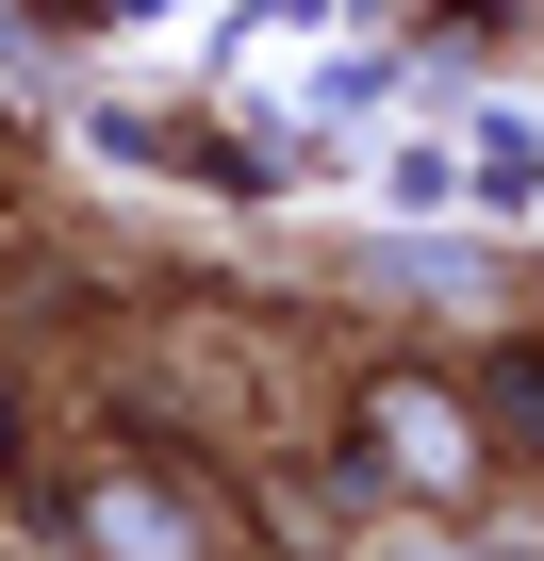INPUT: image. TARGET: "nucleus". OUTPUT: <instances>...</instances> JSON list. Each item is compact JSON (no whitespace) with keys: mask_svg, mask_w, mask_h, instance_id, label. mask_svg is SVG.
Segmentation results:
<instances>
[{"mask_svg":"<svg viewBox=\"0 0 544 561\" xmlns=\"http://www.w3.org/2000/svg\"><path fill=\"white\" fill-rule=\"evenodd\" d=\"M495 413H511V430L544 446V347H495Z\"/></svg>","mask_w":544,"mask_h":561,"instance_id":"1","label":"nucleus"}]
</instances>
